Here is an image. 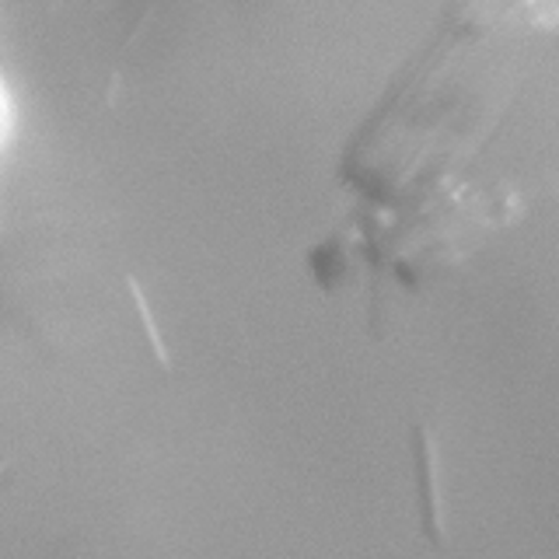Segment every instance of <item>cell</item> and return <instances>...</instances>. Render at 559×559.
Returning a JSON list of instances; mask_svg holds the SVG:
<instances>
[{
  "mask_svg": "<svg viewBox=\"0 0 559 559\" xmlns=\"http://www.w3.org/2000/svg\"><path fill=\"white\" fill-rule=\"evenodd\" d=\"M4 127H8V102L4 92H0V136H4Z\"/></svg>",
  "mask_w": 559,
  "mask_h": 559,
  "instance_id": "1",
  "label": "cell"
}]
</instances>
